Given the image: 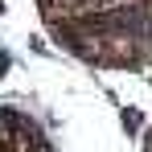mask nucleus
<instances>
[{
    "mask_svg": "<svg viewBox=\"0 0 152 152\" xmlns=\"http://www.w3.org/2000/svg\"><path fill=\"white\" fill-rule=\"evenodd\" d=\"M124 124H127V132H136V127H140V115H136V111H127V115H124Z\"/></svg>",
    "mask_w": 152,
    "mask_h": 152,
    "instance_id": "1",
    "label": "nucleus"
},
{
    "mask_svg": "<svg viewBox=\"0 0 152 152\" xmlns=\"http://www.w3.org/2000/svg\"><path fill=\"white\" fill-rule=\"evenodd\" d=\"M0 12H4V4H0Z\"/></svg>",
    "mask_w": 152,
    "mask_h": 152,
    "instance_id": "2",
    "label": "nucleus"
}]
</instances>
